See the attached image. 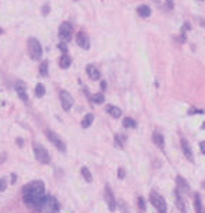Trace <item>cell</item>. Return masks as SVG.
Returning <instances> with one entry per match:
<instances>
[{
	"label": "cell",
	"mask_w": 205,
	"mask_h": 213,
	"mask_svg": "<svg viewBox=\"0 0 205 213\" xmlns=\"http://www.w3.org/2000/svg\"><path fill=\"white\" fill-rule=\"evenodd\" d=\"M59 98H61L62 109H64V111H70L72 106H73V98H72V95H70L67 90H61V92H59Z\"/></svg>",
	"instance_id": "cell-7"
},
{
	"label": "cell",
	"mask_w": 205,
	"mask_h": 213,
	"mask_svg": "<svg viewBox=\"0 0 205 213\" xmlns=\"http://www.w3.org/2000/svg\"><path fill=\"white\" fill-rule=\"evenodd\" d=\"M76 42L78 45L84 48V50H87L89 47H90V41H89V36H87V33L85 31H79L78 34H76Z\"/></svg>",
	"instance_id": "cell-10"
},
{
	"label": "cell",
	"mask_w": 205,
	"mask_h": 213,
	"mask_svg": "<svg viewBox=\"0 0 205 213\" xmlns=\"http://www.w3.org/2000/svg\"><path fill=\"white\" fill-rule=\"evenodd\" d=\"M42 212H47V213H51V212H56L58 209H59V204L56 202V199L54 198H51V196H47L45 198V201L42 202V205L39 207Z\"/></svg>",
	"instance_id": "cell-5"
},
{
	"label": "cell",
	"mask_w": 205,
	"mask_h": 213,
	"mask_svg": "<svg viewBox=\"0 0 205 213\" xmlns=\"http://www.w3.org/2000/svg\"><path fill=\"white\" fill-rule=\"evenodd\" d=\"M92 100H93V103H96V104H103V103H104V95H103V93H95V95L92 96Z\"/></svg>",
	"instance_id": "cell-24"
},
{
	"label": "cell",
	"mask_w": 205,
	"mask_h": 213,
	"mask_svg": "<svg viewBox=\"0 0 205 213\" xmlns=\"http://www.w3.org/2000/svg\"><path fill=\"white\" fill-rule=\"evenodd\" d=\"M106 111H107V114L112 115L114 118H120V117H121V109L117 107V106H114V104H109V106L106 107Z\"/></svg>",
	"instance_id": "cell-14"
},
{
	"label": "cell",
	"mask_w": 205,
	"mask_h": 213,
	"mask_svg": "<svg viewBox=\"0 0 205 213\" xmlns=\"http://www.w3.org/2000/svg\"><path fill=\"white\" fill-rule=\"evenodd\" d=\"M16 90H17V95L27 103L28 101V96H27V90H25V86L23 84H20V83H17L16 84Z\"/></svg>",
	"instance_id": "cell-18"
},
{
	"label": "cell",
	"mask_w": 205,
	"mask_h": 213,
	"mask_svg": "<svg viewBox=\"0 0 205 213\" xmlns=\"http://www.w3.org/2000/svg\"><path fill=\"white\" fill-rule=\"evenodd\" d=\"M81 174H82V177H84L87 182H92V179H93V177H92V173H90V170H89L87 167H82L81 168Z\"/></svg>",
	"instance_id": "cell-22"
},
{
	"label": "cell",
	"mask_w": 205,
	"mask_h": 213,
	"mask_svg": "<svg viewBox=\"0 0 205 213\" xmlns=\"http://www.w3.org/2000/svg\"><path fill=\"white\" fill-rule=\"evenodd\" d=\"M3 160H5V154H2V156H0V162H3Z\"/></svg>",
	"instance_id": "cell-37"
},
{
	"label": "cell",
	"mask_w": 205,
	"mask_h": 213,
	"mask_svg": "<svg viewBox=\"0 0 205 213\" xmlns=\"http://www.w3.org/2000/svg\"><path fill=\"white\" fill-rule=\"evenodd\" d=\"M201 213H205V212H201Z\"/></svg>",
	"instance_id": "cell-40"
},
{
	"label": "cell",
	"mask_w": 205,
	"mask_h": 213,
	"mask_svg": "<svg viewBox=\"0 0 205 213\" xmlns=\"http://www.w3.org/2000/svg\"><path fill=\"white\" fill-rule=\"evenodd\" d=\"M59 38L64 42H67L72 38V23H69V22H62L61 23V27H59Z\"/></svg>",
	"instance_id": "cell-8"
},
{
	"label": "cell",
	"mask_w": 205,
	"mask_h": 213,
	"mask_svg": "<svg viewBox=\"0 0 205 213\" xmlns=\"http://www.w3.org/2000/svg\"><path fill=\"white\" fill-rule=\"evenodd\" d=\"M59 48H61V50L64 51V55L67 53V45H65V44H64V42H62V44H59Z\"/></svg>",
	"instance_id": "cell-32"
},
{
	"label": "cell",
	"mask_w": 205,
	"mask_h": 213,
	"mask_svg": "<svg viewBox=\"0 0 205 213\" xmlns=\"http://www.w3.org/2000/svg\"><path fill=\"white\" fill-rule=\"evenodd\" d=\"M124 137H121V135H115V143L118 145V146H121L123 148V145H124Z\"/></svg>",
	"instance_id": "cell-27"
},
{
	"label": "cell",
	"mask_w": 205,
	"mask_h": 213,
	"mask_svg": "<svg viewBox=\"0 0 205 213\" xmlns=\"http://www.w3.org/2000/svg\"><path fill=\"white\" fill-rule=\"evenodd\" d=\"M202 128H204V129H205V123H204V125H202Z\"/></svg>",
	"instance_id": "cell-39"
},
{
	"label": "cell",
	"mask_w": 205,
	"mask_h": 213,
	"mask_svg": "<svg viewBox=\"0 0 205 213\" xmlns=\"http://www.w3.org/2000/svg\"><path fill=\"white\" fill-rule=\"evenodd\" d=\"M201 149H202V153H205V143H201Z\"/></svg>",
	"instance_id": "cell-36"
},
{
	"label": "cell",
	"mask_w": 205,
	"mask_h": 213,
	"mask_svg": "<svg viewBox=\"0 0 205 213\" xmlns=\"http://www.w3.org/2000/svg\"><path fill=\"white\" fill-rule=\"evenodd\" d=\"M48 11H50V8L45 5V6H44V9H42V13H44V14H48Z\"/></svg>",
	"instance_id": "cell-34"
},
{
	"label": "cell",
	"mask_w": 205,
	"mask_h": 213,
	"mask_svg": "<svg viewBox=\"0 0 205 213\" xmlns=\"http://www.w3.org/2000/svg\"><path fill=\"white\" fill-rule=\"evenodd\" d=\"M28 53H30L31 59H36V61H38V59L42 58V47L38 39H34V38H30V39H28Z\"/></svg>",
	"instance_id": "cell-2"
},
{
	"label": "cell",
	"mask_w": 205,
	"mask_h": 213,
	"mask_svg": "<svg viewBox=\"0 0 205 213\" xmlns=\"http://www.w3.org/2000/svg\"><path fill=\"white\" fill-rule=\"evenodd\" d=\"M39 72H41L42 76H45L47 73H48V62L47 61H42L41 65H39Z\"/></svg>",
	"instance_id": "cell-23"
},
{
	"label": "cell",
	"mask_w": 205,
	"mask_h": 213,
	"mask_svg": "<svg viewBox=\"0 0 205 213\" xmlns=\"http://www.w3.org/2000/svg\"><path fill=\"white\" fill-rule=\"evenodd\" d=\"M33 153H34V157L41 162V164H48L50 162V156L47 153V149L39 145V143H33Z\"/></svg>",
	"instance_id": "cell-4"
},
{
	"label": "cell",
	"mask_w": 205,
	"mask_h": 213,
	"mask_svg": "<svg viewBox=\"0 0 205 213\" xmlns=\"http://www.w3.org/2000/svg\"><path fill=\"white\" fill-rule=\"evenodd\" d=\"M85 72H87L89 78H90V80H93V81H98V80L101 78L100 70H98V69H96L93 64H89V65H87V69H85Z\"/></svg>",
	"instance_id": "cell-11"
},
{
	"label": "cell",
	"mask_w": 205,
	"mask_h": 213,
	"mask_svg": "<svg viewBox=\"0 0 205 213\" xmlns=\"http://www.w3.org/2000/svg\"><path fill=\"white\" fill-rule=\"evenodd\" d=\"M177 185H179V190L182 188V190L187 191V193L190 191V185H188V182H187L182 176H177Z\"/></svg>",
	"instance_id": "cell-19"
},
{
	"label": "cell",
	"mask_w": 205,
	"mask_h": 213,
	"mask_svg": "<svg viewBox=\"0 0 205 213\" xmlns=\"http://www.w3.org/2000/svg\"><path fill=\"white\" fill-rule=\"evenodd\" d=\"M45 134H47V137H48V140L59 149V151H65V145H64V142H62V138L58 135V134H54L53 131H45Z\"/></svg>",
	"instance_id": "cell-6"
},
{
	"label": "cell",
	"mask_w": 205,
	"mask_h": 213,
	"mask_svg": "<svg viewBox=\"0 0 205 213\" xmlns=\"http://www.w3.org/2000/svg\"><path fill=\"white\" fill-rule=\"evenodd\" d=\"M92 122H93V114H87V115L82 118L81 126H82V128H89V126L92 125Z\"/></svg>",
	"instance_id": "cell-20"
},
{
	"label": "cell",
	"mask_w": 205,
	"mask_h": 213,
	"mask_svg": "<svg viewBox=\"0 0 205 213\" xmlns=\"http://www.w3.org/2000/svg\"><path fill=\"white\" fill-rule=\"evenodd\" d=\"M174 196H176V205H177V209H179L180 212H185V210H187V207H185V204H183V199H182V196H180L179 188L174 191Z\"/></svg>",
	"instance_id": "cell-15"
},
{
	"label": "cell",
	"mask_w": 205,
	"mask_h": 213,
	"mask_svg": "<svg viewBox=\"0 0 205 213\" xmlns=\"http://www.w3.org/2000/svg\"><path fill=\"white\" fill-rule=\"evenodd\" d=\"M6 190V180L5 179H0V191Z\"/></svg>",
	"instance_id": "cell-29"
},
{
	"label": "cell",
	"mask_w": 205,
	"mask_h": 213,
	"mask_svg": "<svg viewBox=\"0 0 205 213\" xmlns=\"http://www.w3.org/2000/svg\"><path fill=\"white\" fill-rule=\"evenodd\" d=\"M138 207H140L141 210H145V209H146V202H145V199H143V198H138Z\"/></svg>",
	"instance_id": "cell-28"
},
{
	"label": "cell",
	"mask_w": 205,
	"mask_h": 213,
	"mask_svg": "<svg viewBox=\"0 0 205 213\" xmlns=\"http://www.w3.org/2000/svg\"><path fill=\"white\" fill-rule=\"evenodd\" d=\"M22 196L23 201L28 207H34L39 209L42 205V202L45 201V185L41 180H33L30 184H27L22 190Z\"/></svg>",
	"instance_id": "cell-1"
},
{
	"label": "cell",
	"mask_w": 205,
	"mask_h": 213,
	"mask_svg": "<svg viewBox=\"0 0 205 213\" xmlns=\"http://www.w3.org/2000/svg\"><path fill=\"white\" fill-rule=\"evenodd\" d=\"M137 13H138L140 17H149V16H151V8L146 6V5H140V6L137 8Z\"/></svg>",
	"instance_id": "cell-17"
},
{
	"label": "cell",
	"mask_w": 205,
	"mask_h": 213,
	"mask_svg": "<svg viewBox=\"0 0 205 213\" xmlns=\"http://www.w3.org/2000/svg\"><path fill=\"white\" fill-rule=\"evenodd\" d=\"M172 6H174L172 0H166V8H168V9H172Z\"/></svg>",
	"instance_id": "cell-31"
},
{
	"label": "cell",
	"mask_w": 205,
	"mask_h": 213,
	"mask_svg": "<svg viewBox=\"0 0 205 213\" xmlns=\"http://www.w3.org/2000/svg\"><path fill=\"white\" fill-rule=\"evenodd\" d=\"M2 33H3V30H2V28H0V34H2Z\"/></svg>",
	"instance_id": "cell-38"
},
{
	"label": "cell",
	"mask_w": 205,
	"mask_h": 213,
	"mask_svg": "<svg viewBox=\"0 0 205 213\" xmlns=\"http://www.w3.org/2000/svg\"><path fill=\"white\" fill-rule=\"evenodd\" d=\"M123 126L127 129H132L137 126V123H135V120H132L131 117H126V118H123Z\"/></svg>",
	"instance_id": "cell-21"
},
{
	"label": "cell",
	"mask_w": 205,
	"mask_h": 213,
	"mask_svg": "<svg viewBox=\"0 0 205 213\" xmlns=\"http://www.w3.org/2000/svg\"><path fill=\"white\" fill-rule=\"evenodd\" d=\"M118 177H120V179H123L124 177V170L123 168H118Z\"/></svg>",
	"instance_id": "cell-33"
},
{
	"label": "cell",
	"mask_w": 205,
	"mask_h": 213,
	"mask_svg": "<svg viewBox=\"0 0 205 213\" xmlns=\"http://www.w3.org/2000/svg\"><path fill=\"white\" fill-rule=\"evenodd\" d=\"M152 140H154V143L160 148V149H163L165 148V140H163V135H162V132H159V131H154L152 132Z\"/></svg>",
	"instance_id": "cell-13"
},
{
	"label": "cell",
	"mask_w": 205,
	"mask_h": 213,
	"mask_svg": "<svg viewBox=\"0 0 205 213\" xmlns=\"http://www.w3.org/2000/svg\"><path fill=\"white\" fill-rule=\"evenodd\" d=\"M104 198H106V202H107V207H109V210H115L117 209V201H115V196H114V193H112V190L109 188V185L106 187V190H104Z\"/></svg>",
	"instance_id": "cell-9"
},
{
	"label": "cell",
	"mask_w": 205,
	"mask_h": 213,
	"mask_svg": "<svg viewBox=\"0 0 205 213\" xmlns=\"http://www.w3.org/2000/svg\"><path fill=\"white\" fill-rule=\"evenodd\" d=\"M194 207H196V212L201 213V196L199 195H194Z\"/></svg>",
	"instance_id": "cell-25"
},
{
	"label": "cell",
	"mask_w": 205,
	"mask_h": 213,
	"mask_svg": "<svg viewBox=\"0 0 205 213\" xmlns=\"http://www.w3.org/2000/svg\"><path fill=\"white\" fill-rule=\"evenodd\" d=\"M180 146H182V151H183L185 157H187L190 162H193V160H194V157H193V151H191V148H190V145H188V142H187L185 138H182V140H180Z\"/></svg>",
	"instance_id": "cell-12"
},
{
	"label": "cell",
	"mask_w": 205,
	"mask_h": 213,
	"mask_svg": "<svg viewBox=\"0 0 205 213\" xmlns=\"http://www.w3.org/2000/svg\"><path fill=\"white\" fill-rule=\"evenodd\" d=\"M36 95H38V96H44V95H45V87H44V84L36 86Z\"/></svg>",
	"instance_id": "cell-26"
},
{
	"label": "cell",
	"mask_w": 205,
	"mask_h": 213,
	"mask_svg": "<svg viewBox=\"0 0 205 213\" xmlns=\"http://www.w3.org/2000/svg\"><path fill=\"white\" fill-rule=\"evenodd\" d=\"M121 213H131V210H129V207L124 204V202H121Z\"/></svg>",
	"instance_id": "cell-30"
},
{
	"label": "cell",
	"mask_w": 205,
	"mask_h": 213,
	"mask_svg": "<svg viewBox=\"0 0 205 213\" xmlns=\"http://www.w3.org/2000/svg\"><path fill=\"white\" fill-rule=\"evenodd\" d=\"M17 145H19V146H22V145H23V142H22V138H17Z\"/></svg>",
	"instance_id": "cell-35"
},
{
	"label": "cell",
	"mask_w": 205,
	"mask_h": 213,
	"mask_svg": "<svg viewBox=\"0 0 205 213\" xmlns=\"http://www.w3.org/2000/svg\"><path fill=\"white\" fill-rule=\"evenodd\" d=\"M149 199H151L152 205L157 209V212L159 213H166V202H165L163 196H160L157 191H151Z\"/></svg>",
	"instance_id": "cell-3"
},
{
	"label": "cell",
	"mask_w": 205,
	"mask_h": 213,
	"mask_svg": "<svg viewBox=\"0 0 205 213\" xmlns=\"http://www.w3.org/2000/svg\"><path fill=\"white\" fill-rule=\"evenodd\" d=\"M70 64H72V59H70V56H69L67 53L59 58V67H61V69H69Z\"/></svg>",
	"instance_id": "cell-16"
}]
</instances>
